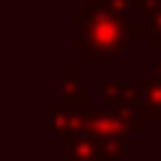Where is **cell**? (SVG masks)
<instances>
[{"label": "cell", "mask_w": 161, "mask_h": 161, "mask_svg": "<svg viewBox=\"0 0 161 161\" xmlns=\"http://www.w3.org/2000/svg\"><path fill=\"white\" fill-rule=\"evenodd\" d=\"M75 24H78V39H75V51L84 54L90 66H102L110 63L116 54H122L128 48V42L146 36L143 24H131L125 15L104 6H86V9L75 12Z\"/></svg>", "instance_id": "obj_1"}, {"label": "cell", "mask_w": 161, "mask_h": 161, "mask_svg": "<svg viewBox=\"0 0 161 161\" xmlns=\"http://www.w3.org/2000/svg\"><path fill=\"white\" fill-rule=\"evenodd\" d=\"M86 134H90V140L98 146V152H102L104 161H122L128 155L125 152L128 131H125V125L116 119V114L110 108H104V104L86 108Z\"/></svg>", "instance_id": "obj_2"}, {"label": "cell", "mask_w": 161, "mask_h": 161, "mask_svg": "<svg viewBox=\"0 0 161 161\" xmlns=\"http://www.w3.org/2000/svg\"><path fill=\"white\" fill-rule=\"evenodd\" d=\"M128 102L140 114V119H161V78L152 75L146 80H128Z\"/></svg>", "instance_id": "obj_3"}, {"label": "cell", "mask_w": 161, "mask_h": 161, "mask_svg": "<svg viewBox=\"0 0 161 161\" xmlns=\"http://www.w3.org/2000/svg\"><path fill=\"white\" fill-rule=\"evenodd\" d=\"M48 128L60 134V140H69L86 131V108H72L60 102L57 108H48Z\"/></svg>", "instance_id": "obj_4"}, {"label": "cell", "mask_w": 161, "mask_h": 161, "mask_svg": "<svg viewBox=\"0 0 161 161\" xmlns=\"http://www.w3.org/2000/svg\"><path fill=\"white\" fill-rule=\"evenodd\" d=\"M60 143H63V158L66 161H104L98 146L90 140L86 131H80V134H75L69 140H60Z\"/></svg>", "instance_id": "obj_5"}, {"label": "cell", "mask_w": 161, "mask_h": 161, "mask_svg": "<svg viewBox=\"0 0 161 161\" xmlns=\"http://www.w3.org/2000/svg\"><path fill=\"white\" fill-rule=\"evenodd\" d=\"M60 78H63V104L90 108V102H86V84L75 75V69L72 66H63L60 69Z\"/></svg>", "instance_id": "obj_6"}, {"label": "cell", "mask_w": 161, "mask_h": 161, "mask_svg": "<svg viewBox=\"0 0 161 161\" xmlns=\"http://www.w3.org/2000/svg\"><path fill=\"white\" fill-rule=\"evenodd\" d=\"M143 12H146V21H143L146 36L155 39V45H158V51H161V0H152Z\"/></svg>", "instance_id": "obj_7"}, {"label": "cell", "mask_w": 161, "mask_h": 161, "mask_svg": "<svg viewBox=\"0 0 161 161\" xmlns=\"http://www.w3.org/2000/svg\"><path fill=\"white\" fill-rule=\"evenodd\" d=\"M155 75H158V78H161V57H158V60H155Z\"/></svg>", "instance_id": "obj_8"}, {"label": "cell", "mask_w": 161, "mask_h": 161, "mask_svg": "<svg viewBox=\"0 0 161 161\" xmlns=\"http://www.w3.org/2000/svg\"><path fill=\"white\" fill-rule=\"evenodd\" d=\"M158 140H161V119H158Z\"/></svg>", "instance_id": "obj_9"}, {"label": "cell", "mask_w": 161, "mask_h": 161, "mask_svg": "<svg viewBox=\"0 0 161 161\" xmlns=\"http://www.w3.org/2000/svg\"><path fill=\"white\" fill-rule=\"evenodd\" d=\"M158 161H161V155H158Z\"/></svg>", "instance_id": "obj_10"}]
</instances>
